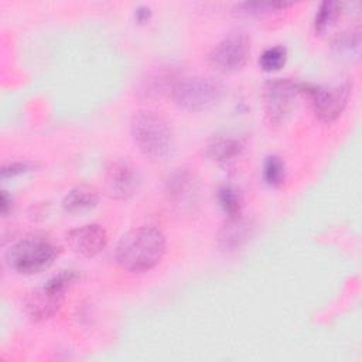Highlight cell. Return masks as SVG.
<instances>
[{
	"label": "cell",
	"instance_id": "6da1fadb",
	"mask_svg": "<svg viewBox=\"0 0 362 362\" xmlns=\"http://www.w3.org/2000/svg\"><path fill=\"white\" fill-rule=\"evenodd\" d=\"M167 240L156 226H137L126 232L116 245V260L122 269L144 273L154 269L165 255Z\"/></svg>",
	"mask_w": 362,
	"mask_h": 362
},
{
	"label": "cell",
	"instance_id": "7a4b0ae2",
	"mask_svg": "<svg viewBox=\"0 0 362 362\" xmlns=\"http://www.w3.org/2000/svg\"><path fill=\"white\" fill-rule=\"evenodd\" d=\"M130 134L137 150L151 161H163L171 153V127L157 112H134L130 120Z\"/></svg>",
	"mask_w": 362,
	"mask_h": 362
},
{
	"label": "cell",
	"instance_id": "3957f363",
	"mask_svg": "<svg viewBox=\"0 0 362 362\" xmlns=\"http://www.w3.org/2000/svg\"><path fill=\"white\" fill-rule=\"evenodd\" d=\"M61 247L44 233H31L6 252L7 266L18 274H37L47 270L59 256Z\"/></svg>",
	"mask_w": 362,
	"mask_h": 362
},
{
	"label": "cell",
	"instance_id": "277c9868",
	"mask_svg": "<svg viewBox=\"0 0 362 362\" xmlns=\"http://www.w3.org/2000/svg\"><path fill=\"white\" fill-rule=\"evenodd\" d=\"M76 279V270H61L49 277L42 286L31 290L24 298L27 315L35 322L54 317L61 310L66 291Z\"/></svg>",
	"mask_w": 362,
	"mask_h": 362
},
{
	"label": "cell",
	"instance_id": "5b68a950",
	"mask_svg": "<svg viewBox=\"0 0 362 362\" xmlns=\"http://www.w3.org/2000/svg\"><path fill=\"white\" fill-rule=\"evenodd\" d=\"M170 93L174 103L182 110L202 112L222 99L225 86L212 76H184L174 82Z\"/></svg>",
	"mask_w": 362,
	"mask_h": 362
},
{
	"label": "cell",
	"instance_id": "8992f818",
	"mask_svg": "<svg viewBox=\"0 0 362 362\" xmlns=\"http://www.w3.org/2000/svg\"><path fill=\"white\" fill-rule=\"evenodd\" d=\"M352 85L349 81L329 86L300 83V93L307 95V98L311 100L315 116L325 123H331L342 115L348 105Z\"/></svg>",
	"mask_w": 362,
	"mask_h": 362
},
{
	"label": "cell",
	"instance_id": "52a82bcc",
	"mask_svg": "<svg viewBox=\"0 0 362 362\" xmlns=\"http://www.w3.org/2000/svg\"><path fill=\"white\" fill-rule=\"evenodd\" d=\"M250 35L236 30L225 35L208 54V64L218 72L229 74L242 69L250 55Z\"/></svg>",
	"mask_w": 362,
	"mask_h": 362
},
{
	"label": "cell",
	"instance_id": "ba28073f",
	"mask_svg": "<svg viewBox=\"0 0 362 362\" xmlns=\"http://www.w3.org/2000/svg\"><path fill=\"white\" fill-rule=\"evenodd\" d=\"M300 83L288 78L269 79L263 89L266 119L270 124H281L294 109Z\"/></svg>",
	"mask_w": 362,
	"mask_h": 362
},
{
	"label": "cell",
	"instance_id": "9c48e42d",
	"mask_svg": "<svg viewBox=\"0 0 362 362\" xmlns=\"http://www.w3.org/2000/svg\"><path fill=\"white\" fill-rule=\"evenodd\" d=\"M141 185L139 168L129 158L112 161L105 171V191L119 201H126L137 194Z\"/></svg>",
	"mask_w": 362,
	"mask_h": 362
},
{
	"label": "cell",
	"instance_id": "30bf717a",
	"mask_svg": "<svg viewBox=\"0 0 362 362\" xmlns=\"http://www.w3.org/2000/svg\"><path fill=\"white\" fill-rule=\"evenodd\" d=\"M65 240L72 252L83 257L99 255L107 245V233L99 223H86L65 233Z\"/></svg>",
	"mask_w": 362,
	"mask_h": 362
},
{
	"label": "cell",
	"instance_id": "8fae6325",
	"mask_svg": "<svg viewBox=\"0 0 362 362\" xmlns=\"http://www.w3.org/2000/svg\"><path fill=\"white\" fill-rule=\"evenodd\" d=\"M252 222L240 215L230 216L218 230V245L221 249L232 252L239 249L242 245L247 242L252 235Z\"/></svg>",
	"mask_w": 362,
	"mask_h": 362
},
{
	"label": "cell",
	"instance_id": "7c38bea8",
	"mask_svg": "<svg viewBox=\"0 0 362 362\" xmlns=\"http://www.w3.org/2000/svg\"><path fill=\"white\" fill-rule=\"evenodd\" d=\"M99 192L95 187L81 184L68 191L62 199V208L68 214H82L98 205Z\"/></svg>",
	"mask_w": 362,
	"mask_h": 362
},
{
	"label": "cell",
	"instance_id": "4fadbf2b",
	"mask_svg": "<svg viewBox=\"0 0 362 362\" xmlns=\"http://www.w3.org/2000/svg\"><path fill=\"white\" fill-rule=\"evenodd\" d=\"M332 52L344 61H354L359 58L361 52V28L352 27L341 31L332 40Z\"/></svg>",
	"mask_w": 362,
	"mask_h": 362
},
{
	"label": "cell",
	"instance_id": "5bb4252c",
	"mask_svg": "<svg viewBox=\"0 0 362 362\" xmlns=\"http://www.w3.org/2000/svg\"><path fill=\"white\" fill-rule=\"evenodd\" d=\"M243 150L239 140L232 137H214L206 146V156L218 164H229L236 160Z\"/></svg>",
	"mask_w": 362,
	"mask_h": 362
},
{
	"label": "cell",
	"instance_id": "9a60e30c",
	"mask_svg": "<svg viewBox=\"0 0 362 362\" xmlns=\"http://www.w3.org/2000/svg\"><path fill=\"white\" fill-rule=\"evenodd\" d=\"M165 185L168 197L177 202L189 201L195 192V181L192 174L184 168H177L174 173H171L165 181Z\"/></svg>",
	"mask_w": 362,
	"mask_h": 362
},
{
	"label": "cell",
	"instance_id": "2e32d148",
	"mask_svg": "<svg viewBox=\"0 0 362 362\" xmlns=\"http://www.w3.org/2000/svg\"><path fill=\"white\" fill-rule=\"evenodd\" d=\"M341 8H342V4L338 1H328V0L322 1L318 6L317 13L314 16L315 33L324 34L325 31H328L341 16Z\"/></svg>",
	"mask_w": 362,
	"mask_h": 362
},
{
	"label": "cell",
	"instance_id": "e0dca14e",
	"mask_svg": "<svg viewBox=\"0 0 362 362\" xmlns=\"http://www.w3.org/2000/svg\"><path fill=\"white\" fill-rule=\"evenodd\" d=\"M216 199L228 218L242 214V195L233 185H221L216 191Z\"/></svg>",
	"mask_w": 362,
	"mask_h": 362
},
{
	"label": "cell",
	"instance_id": "ac0fdd59",
	"mask_svg": "<svg viewBox=\"0 0 362 362\" xmlns=\"http://www.w3.org/2000/svg\"><path fill=\"white\" fill-rule=\"evenodd\" d=\"M286 61H287V48L283 45L269 47L259 57V65L266 72L281 69Z\"/></svg>",
	"mask_w": 362,
	"mask_h": 362
},
{
	"label": "cell",
	"instance_id": "d6986e66",
	"mask_svg": "<svg viewBox=\"0 0 362 362\" xmlns=\"http://www.w3.org/2000/svg\"><path fill=\"white\" fill-rule=\"evenodd\" d=\"M286 164L279 156H269L263 163V178L270 187H280L286 180Z\"/></svg>",
	"mask_w": 362,
	"mask_h": 362
},
{
	"label": "cell",
	"instance_id": "ffe728a7",
	"mask_svg": "<svg viewBox=\"0 0 362 362\" xmlns=\"http://www.w3.org/2000/svg\"><path fill=\"white\" fill-rule=\"evenodd\" d=\"M293 3H272V1H245L240 3L239 7L252 16H262V14H267L272 10H280V8H286L288 6H291Z\"/></svg>",
	"mask_w": 362,
	"mask_h": 362
},
{
	"label": "cell",
	"instance_id": "44dd1931",
	"mask_svg": "<svg viewBox=\"0 0 362 362\" xmlns=\"http://www.w3.org/2000/svg\"><path fill=\"white\" fill-rule=\"evenodd\" d=\"M30 170H31V164L24 163V161H14V163L3 165V168H1V178L6 180V178H10V177H16V175L27 173Z\"/></svg>",
	"mask_w": 362,
	"mask_h": 362
},
{
	"label": "cell",
	"instance_id": "7402d4cb",
	"mask_svg": "<svg viewBox=\"0 0 362 362\" xmlns=\"http://www.w3.org/2000/svg\"><path fill=\"white\" fill-rule=\"evenodd\" d=\"M11 208H13V198H11V195L6 189H3L1 191V204H0L1 215L7 216L8 212L11 211Z\"/></svg>",
	"mask_w": 362,
	"mask_h": 362
},
{
	"label": "cell",
	"instance_id": "603a6c76",
	"mask_svg": "<svg viewBox=\"0 0 362 362\" xmlns=\"http://www.w3.org/2000/svg\"><path fill=\"white\" fill-rule=\"evenodd\" d=\"M150 16H151V11H150V8L147 6H140V7H137L134 10V17H136V20L139 23L147 21L150 18Z\"/></svg>",
	"mask_w": 362,
	"mask_h": 362
}]
</instances>
